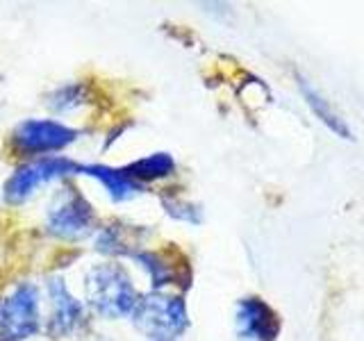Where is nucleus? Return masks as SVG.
Here are the masks:
<instances>
[{
  "label": "nucleus",
  "mask_w": 364,
  "mask_h": 341,
  "mask_svg": "<svg viewBox=\"0 0 364 341\" xmlns=\"http://www.w3.org/2000/svg\"><path fill=\"white\" fill-rule=\"evenodd\" d=\"M87 301L100 316L119 318L123 314H132L136 301V289L119 264H98L87 273L85 280Z\"/></svg>",
  "instance_id": "obj_1"
},
{
  "label": "nucleus",
  "mask_w": 364,
  "mask_h": 341,
  "mask_svg": "<svg viewBox=\"0 0 364 341\" xmlns=\"http://www.w3.org/2000/svg\"><path fill=\"white\" fill-rule=\"evenodd\" d=\"M132 321L153 341H168L187 328V310L180 298L153 291L136 301Z\"/></svg>",
  "instance_id": "obj_2"
},
{
  "label": "nucleus",
  "mask_w": 364,
  "mask_h": 341,
  "mask_svg": "<svg viewBox=\"0 0 364 341\" xmlns=\"http://www.w3.org/2000/svg\"><path fill=\"white\" fill-rule=\"evenodd\" d=\"M39 293L23 282L0 303V341H26L39 330Z\"/></svg>",
  "instance_id": "obj_3"
},
{
  "label": "nucleus",
  "mask_w": 364,
  "mask_h": 341,
  "mask_svg": "<svg viewBox=\"0 0 364 341\" xmlns=\"http://www.w3.org/2000/svg\"><path fill=\"white\" fill-rule=\"evenodd\" d=\"M94 227V210L73 187L62 189L46 212V230L62 239H82Z\"/></svg>",
  "instance_id": "obj_4"
},
{
  "label": "nucleus",
  "mask_w": 364,
  "mask_h": 341,
  "mask_svg": "<svg viewBox=\"0 0 364 341\" xmlns=\"http://www.w3.org/2000/svg\"><path fill=\"white\" fill-rule=\"evenodd\" d=\"M80 166L66 157H48L43 155L39 159H32L30 164L21 166L14 175L5 182V198L7 202H23L37 193L39 187L48 185L53 180H60L64 175L77 173Z\"/></svg>",
  "instance_id": "obj_5"
},
{
  "label": "nucleus",
  "mask_w": 364,
  "mask_h": 341,
  "mask_svg": "<svg viewBox=\"0 0 364 341\" xmlns=\"http://www.w3.org/2000/svg\"><path fill=\"white\" fill-rule=\"evenodd\" d=\"M77 132L50 119H30L16 125L11 141L21 153H53L75 141Z\"/></svg>",
  "instance_id": "obj_6"
},
{
  "label": "nucleus",
  "mask_w": 364,
  "mask_h": 341,
  "mask_svg": "<svg viewBox=\"0 0 364 341\" xmlns=\"http://www.w3.org/2000/svg\"><path fill=\"white\" fill-rule=\"evenodd\" d=\"M48 296L53 303L48 332L55 337H64V335L75 332L85 321V305L73 298L71 291L66 289V284L60 278H53L48 282Z\"/></svg>",
  "instance_id": "obj_7"
},
{
  "label": "nucleus",
  "mask_w": 364,
  "mask_h": 341,
  "mask_svg": "<svg viewBox=\"0 0 364 341\" xmlns=\"http://www.w3.org/2000/svg\"><path fill=\"white\" fill-rule=\"evenodd\" d=\"M237 332L248 341H273L278 335V318L259 298H246L237 305Z\"/></svg>",
  "instance_id": "obj_8"
},
{
  "label": "nucleus",
  "mask_w": 364,
  "mask_h": 341,
  "mask_svg": "<svg viewBox=\"0 0 364 341\" xmlns=\"http://www.w3.org/2000/svg\"><path fill=\"white\" fill-rule=\"evenodd\" d=\"M80 173L98 180L114 200H128L141 191V185L125 173V168L121 170L102 164H89V166H80Z\"/></svg>",
  "instance_id": "obj_9"
},
{
  "label": "nucleus",
  "mask_w": 364,
  "mask_h": 341,
  "mask_svg": "<svg viewBox=\"0 0 364 341\" xmlns=\"http://www.w3.org/2000/svg\"><path fill=\"white\" fill-rule=\"evenodd\" d=\"M173 168H176L173 157L166 155V153H155V155H148V157L139 159V162L130 164L128 168H125V173H128L132 180L139 182V180L164 178V175H168Z\"/></svg>",
  "instance_id": "obj_10"
},
{
  "label": "nucleus",
  "mask_w": 364,
  "mask_h": 341,
  "mask_svg": "<svg viewBox=\"0 0 364 341\" xmlns=\"http://www.w3.org/2000/svg\"><path fill=\"white\" fill-rule=\"evenodd\" d=\"M301 89H303V96L307 100V105H310L314 109V114L318 119H321L330 130L337 132L341 139H350V130H348V125L341 121L337 114L333 112V107L328 105V100H323L321 96L316 94V91L305 82V80H301Z\"/></svg>",
  "instance_id": "obj_11"
},
{
  "label": "nucleus",
  "mask_w": 364,
  "mask_h": 341,
  "mask_svg": "<svg viewBox=\"0 0 364 341\" xmlns=\"http://www.w3.org/2000/svg\"><path fill=\"white\" fill-rule=\"evenodd\" d=\"M48 102H50V107H55L57 112L71 109V107H75V105H80V102H82V87L71 85V87L57 89L55 94L50 96Z\"/></svg>",
  "instance_id": "obj_12"
},
{
  "label": "nucleus",
  "mask_w": 364,
  "mask_h": 341,
  "mask_svg": "<svg viewBox=\"0 0 364 341\" xmlns=\"http://www.w3.org/2000/svg\"><path fill=\"white\" fill-rule=\"evenodd\" d=\"M98 341H100V339H98Z\"/></svg>",
  "instance_id": "obj_13"
}]
</instances>
